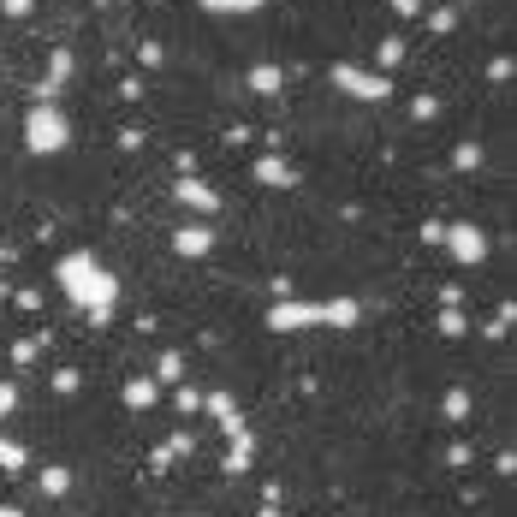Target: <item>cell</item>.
<instances>
[{
  "mask_svg": "<svg viewBox=\"0 0 517 517\" xmlns=\"http://www.w3.org/2000/svg\"><path fill=\"white\" fill-rule=\"evenodd\" d=\"M208 6H250V0H208Z\"/></svg>",
  "mask_w": 517,
  "mask_h": 517,
  "instance_id": "cell-1",
  "label": "cell"
}]
</instances>
